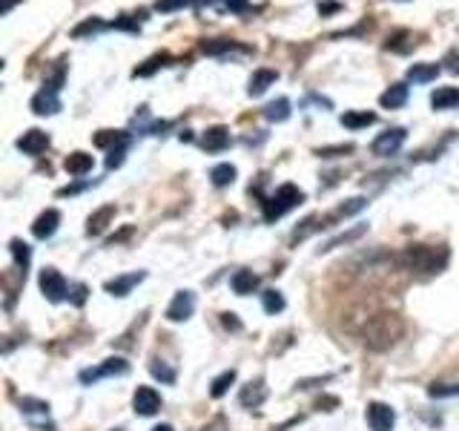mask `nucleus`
Segmentation results:
<instances>
[{
  "label": "nucleus",
  "mask_w": 459,
  "mask_h": 431,
  "mask_svg": "<svg viewBox=\"0 0 459 431\" xmlns=\"http://www.w3.org/2000/svg\"><path fill=\"white\" fill-rule=\"evenodd\" d=\"M9 250H12V256H15V265L20 268V273H26L29 262H32V250H29V245L23 242V239H12V242H9Z\"/></svg>",
  "instance_id": "obj_22"
},
{
  "label": "nucleus",
  "mask_w": 459,
  "mask_h": 431,
  "mask_svg": "<svg viewBox=\"0 0 459 431\" xmlns=\"http://www.w3.org/2000/svg\"><path fill=\"white\" fill-rule=\"evenodd\" d=\"M256 287H258V276H256L253 271H238V273L233 276V291H235L238 296L253 294Z\"/></svg>",
  "instance_id": "obj_21"
},
{
  "label": "nucleus",
  "mask_w": 459,
  "mask_h": 431,
  "mask_svg": "<svg viewBox=\"0 0 459 431\" xmlns=\"http://www.w3.org/2000/svg\"><path fill=\"white\" fill-rule=\"evenodd\" d=\"M224 6L230 12H244L247 9V0H224Z\"/></svg>",
  "instance_id": "obj_38"
},
{
  "label": "nucleus",
  "mask_w": 459,
  "mask_h": 431,
  "mask_svg": "<svg viewBox=\"0 0 459 431\" xmlns=\"http://www.w3.org/2000/svg\"><path fill=\"white\" fill-rule=\"evenodd\" d=\"M112 219H115V207H112V204H107V207H101V210H95V213L89 216V222H86V233H89V236H101V233L109 227Z\"/></svg>",
  "instance_id": "obj_15"
},
{
  "label": "nucleus",
  "mask_w": 459,
  "mask_h": 431,
  "mask_svg": "<svg viewBox=\"0 0 459 431\" xmlns=\"http://www.w3.org/2000/svg\"><path fill=\"white\" fill-rule=\"evenodd\" d=\"M150 374L155 379H161V382H176V371L166 363H161V359H153V363H150Z\"/></svg>",
  "instance_id": "obj_31"
},
{
  "label": "nucleus",
  "mask_w": 459,
  "mask_h": 431,
  "mask_svg": "<svg viewBox=\"0 0 459 431\" xmlns=\"http://www.w3.org/2000/svg\"><path fill=\"white\" fill-rule=\"evenodd\" d=\"M124 153H127V144H120V147L109 150V158H107V167L112 170V167H120V161H124Z\"/></svg>",
  "instance_id": "obj_36"
},
{
  "label": "nucleus",
  "mask_w": 459,
  "mask_h": 431,
  "mask_svg": "<svg viewBox=\"0 0 459 431\" xmlns=\"http://www.w3.org/2000/svg\"><path fill=\"white\" fill-rule=\"evenodd\" d=\"M261 305H264L267 314H281V310H284V296L279 291H264L261 294Z\"/></svg>",
  "instance_id": "obj_30"
},
{
  "label": "nucleus",
  "mask_w": 459,
  "mask_h": 431,
  "mask_svg": "<svg viewBox=\"0 0 459 431\" xmlns=\"http://www.w3.org/2000/svg\"><path fill=\"white\" fill-rule=\"evenodd\" d=\"M204 150H210V153H219V150H224L227 144H230V130L227 127H212V130H207V135H204Z\"/></svg>",
  "instance_id": "obj_17"
},
{
  "label": "nucleus",
  "mask_w": 459,
  "mask_h": 431,
  "mask_svg": "<svg viewBox=\"0 0 459 431\" xmlns=\"http://www.w3.org/2000/svg\"><path fill=\"white\" fill-rule=\"evenodd\" d=\"M361 233H365V225H359V227H353L350 233H342V236H336L333 242H327L322 250H333V248H339V245H348V242H353V239H359Z\"/></svg>",
  "instance_id": "obj_33"
},
{
  "label": "nucleus",
  "mask_w": 459,
  "mask_h": 431,
  "mask_svg": "<svg viewBox=\"0 0 459 431\" xmlns=\"http://www.w3.org/2000/svg\"><path fill=\"white\" fill-rule=\"evenodd\" d=\"M264 115H267V121H276V124L287 121V118H290V101H287V98H279V101L267 104Z\"/></svg>",
  "instance_id": "obj_24"
},
{
  "label": "nucleus",
  "mask_w": 459,
  "mask_h": 431,
  "mask_svg": "<svg viewBox=\"0 0 459 431\" xmlns=\"http://www.w3.org/2000/svg\"><path fill=\"white\" fill-rule=\"evenodd\" d=\"M20 411L23 414H49V402L46 400H38V397H23L20 400Z\"/></svg>",
  "instance_id": "obj_29"
},
{
  "label": "nucleus",
  "mask_w": 459,
  "mask_h": 431,
  "mask_svg": "<svg viewBox=\"0 0 459 431\" xmlns=\"http://www.w3.org/2000/svg\"><path fill=\"white\" fill-rule=\"evenodd\" d=\"M376 121L373 112H345L342 115V124L350 127V130H359V127H371Z\"/></svg>",
  "instance_id": "obj_26"
},
{
  "label": "nucleus",
  "mask_w": 459,
  "mask_h": 431,
  "mask_svg": "<svg viewBox=\"0 0 459 431\" xmlns=\"http://www.w3.org/2000/svg\"><path fill=\"white\" fill-rule=\"evenodd\" d=\"M201 431H224V420H221V417H219V420H212V423H210V425H204Z\"/></svg>",
  "instance_id": "obj_41"
},
{
  "label": "nucleus",
  "mask_w": 459,
  "mask_h": 431,
  "mask_svg": "<svg viewBox=\"0 0 459 431\" xmlns=\"http://www.w3.org/2000/svg\"><path fill=\"white\" fill-rule=\"evenodd\" d=\"M192 310H196V296H192V291H178L170 302V308H166V319L170 322H184L192 317Z\"/></svg>",
  "instance_id": "obj_7"
},
{
  "label": "nucleus",
  "mask_w": 459,
  "mask_h": 431,
  "mask_svg": "<svg viewBox=\"0 0 459 431\" xmlns=\"http://www.w3.org/2000/svg\"><path fill=\"white\" fill-rule=\"evenodd\" d=\"M58 225H61V213L58 210H43L35 219V225H32V233L38 239H49L58 230Z\"/></svg>",
  "instance_id": "obj_13"
},
{
  "label": "nucleus",
  "mask_w": 459,
  "mask_h": 431,
  "mask_svg": "<svg viewBox=\"0 0 459 431\" xmlns=\"http://www.w3.org/2000/svg\"><path fill=\"white\" fill-rule=\"evenodd\" d=\"M221 322H224V328H233V331H238L241 325H238V319H235V314H221Z\"/></svg>",
  "instance_id": "obj_40"
},
{
  "label": "nucleus",
  "mask_w": 459,
  "mask_h": 431,
  "mask_svg": "<svg viewBox=\"0 0 459 431\" xmlns=\"http://www.w3.org/2000/svg\"><path fill=\"white\" fill-rule=\"evenodd\" d=\"M127 371H130V363H127V359L115 356V359H104L98 368L81 371V382H84V386H89V382H98L101 377H124Z\"/></svg>",
  "instance_id": "obj_5"
},
{
  "label": "nucleus",
  "mask_w": 459,
  "mask_h": 431,
  "mask_svg": "<svg viewBox=\"0 0 459 431\" xmlns=\"http://www.w3.org/2000/svg\"><path fill=\"white\" fill-rule=\"evenodd\" d=\"M402 337H405V319L396 314V310H379V314H373L365 322V328H361V342H365V348L373 354L391 351Z\"/></svg>",
  "instance_id": "obj_1"
},
{
  "label": "nucleus",
  "mask_w": 459,
  "mask_h": 431,
  "mask_svg": "<svg viewBox=\"0 0 459 431\" xmlns=\"http://www.w3.org/2000/svg\"><path fill=\"white\" fill-rule=\"evenodd\" d=\"M153 431H173V425H155Z\"/></svg>",
  "instance_id": "obj_43"
},
{
  "label": "nucleus",
  "mask_w": 459,
  "mask_h": 431,
  "mask_svg": "<svg viewBox=\"0 0 459 431\" xmlns=\"http://www.w3.org/2000/svg\"><path fill=\"white\" fill-rule=\"evenodd\" d=\"M319 409H325V411H333V409H339V400L336 397H319Z\"/></svg>",
  "instance_id": "obj_37"
},
{
  "label": "nucleus",
  "mask_w": 459,
  "mask_h": 431,
  "mask_svg": "<svg viewBox=\"0 0 459 431\" xmlns=\"http://www.w3.org/2000/svg\"><path fill=\"white\" fill-rule=\"evenodd\" d=\"M233 382H235V371L230 368V371H224V374H219V377L212 379V388H210V394H212L215 400H219V397H224V394L230 391V386H233Z\"/></svg>",
  "instance_id": "obj_27"
},
{
  "label": "nucleus",
  "mask_w": 459,
  "mask_h": 431,
  "mask_svg": "<svg viewBox=\"0 0 459 431\" xmlns=\"http://www.w3.org/2000/svg\"><path fill=\"white\" fill-rule=\"evenodd\" d=\"M428 394L430 397H456L459 382H433V386H428Z\"/></svg>",
  "instance_id": "obj_32"
},
{
  "label": "nucleus",
  "mask_w": 459,
  "mask_h": 431,
  "mask_svg": "<svg viewBox=\"0 0 459 431\" xmlns=\"http://www.w3.org/2000/svg\"><path fill=\"white\" fill-rule=\"evenodd\" d=\"M63 167H66L69 176H86V173L92 170V156H86V153H72V156L63 161Z\"/></svg>",
  "instance_id": "obj_20"
},
{
  "label": "nucleus",
  "mask_w": 459,
  "mask_h": 431,
  "mask_svg": "<svg viewBox=\"0 0 459 431\" xmlns=\"http://www.w3.org/2000/svg\"><path fill=\"white\" fill-rule=\"evenodd\" d=\"M430 107L433 109H453L459 107V89L456 86H442L430 95Z\"/></svg>",
  "instance_id": "obj_16"
},
{
  "label": "nucleus",
  "mask_w": 459,
  "mask_h": 431,
  "mask_svg": "<svg viewBox=\"0 0 459 431\" xmlns=\"http://www.w3.org/2000/svg\"><path fill=\"white\" fill-rule=\"evenodd\" d=\"M40 291L49 302H63L69 296V285L55 268H43L40 271Z\"/></svg>",
  "instance_id": "obj_4"
},
{
  "label": "nucleus",
  "mask_w": 459,
  "mask_h": 431,
  "mask_svg": "<svg viewBox=\"0 0 459 431\" xmlns=\"http://www.w3.org/2000/svg\"><path fill=\"white\" fill-rule=\"evenodd\" d=\"M132 409H135V414H141V417H153V414H158V409H161V397H158V391L150 388V386H141V388L135 391V397H132Z\"/></svg>",
  "instance_id": "obj_8"
},
{
  "label": "nucleus",
  "mask_w": 459,
  "mask_h": 431,
  "mask_svg": "<svg viewBox=\"0 0 459 431\" xmlns=\"http://www.w3.org/2000/svg\"><path fill=\"white\" fill-rule=\"evenodd\" d=\"M143 271H138V273H127V276H115V279H109L107 282V294H112V296H127L135 285H141L143 282Z\"/></svg>",
  "instance_id": "obj_12"
},
{
  "label": "nucleus",
  "mask_w": 459,
  "mask_h": 431,
  "mask_svg": "<svg viewBox=\"0 0 459 431\" xmlns=\"http://www.w3.org/2000/svg\"><path fill=\"white\" fill-rule=\"evenodd\" d=\"M394 423H396V414H394L391 405H384V402H371L368 405L371 431H394Z\"/></svg>",
  "instance_id": "obj_9"
},
{
  "label": "nucleus",
  "mask_w": 459,
  "mask_h": 431,
  "mask_svg": "<svg viewBox=\"0 0 459 431\" xmlns=\"http://www.w3.org/2000/svg\"><path fill=\"white\" fill-rule=\"evenodd\" d=\"M448 69H451V72H459V55H456V52L448 55Z\"/></svg>",
  "instance_id": "obj_42"
},
{
  "label": "nucleus",
  "mask_w": 459,
  "mask_h": 431,
  "mask_svg": "<svg viewBox=\"0 0 459 431\" xmlns=\"http://www.w3.org/2000/svg\"><path fill=\"white\" fill-rule=\"evenodd\" d=\"M439 75V66L437 63H414L407 69V81H414V84H428Z\"/></svg>",
  "instance_id": "obj_19"
},
{
  "label": "nucleus",
  "mask_w": 459,
  "mask_h": 431,
  "mask_svg": "<svg viewBox=\"0 0 459 431\" xmlns=\"http://www.w3.org/2000/svg\"><path fill=\"white\" fill-rule=\"evenodd\" d=\"M46 147H49V135L43 130H29L17 138V150H23L26 156H40Z\"/></svg>",
  "instance_id": "obj_10"
},
{
  "label": "nucleus",
  "mask_w": 459,
  "mask_h": 431,
  "mask_svg": "<svg viewBox=\"0 0 459 431\" xmlns=\"http://www.w3.org/2000/svg\"><path fill=\"white\" fill-rule=\"evenodd\" d=\"M276 78H279V75H276L273 69H258L256 75L250 78V95H253V98H258V95L267 89L270 84H276Z\"/></svg>",
  "instance_id": "obj_23"
},
{
  "label": "nucleus",
  "mask_w": 459,
  "mask_h": 431,
  "mask_svg": "<svg viewBox=\"0 0 459 431\" xmlns=\"http://www.w3.org/2000/svg\"><path fill=\"white\" fill-rule=\"evenodd\" d=\"M405 101H407V86H405V84H394L391 89H384V92H382V98H379V104H382V107H388V109L405 107Z\"/></svg>",
  "instance_id": "obj_18"
},
{
  "label": "nucleus",
  "mask_w": 459,
  "mask_h": 431,
  "mask_svg": "<svg viewBox=\"0 0 459 431\" xmlns=\"http://www.w3.org/2000/svg\"><path fill=\"white\" fill-rule=\"evenodd\" d=\"M264 400H267V386H264L261 379L247 382V386L241 388V394H238V402L244 405V409H258Z\"/></svg>",
  "instance_id": "obj_11"
},
{
  "label": "nucleus",
  "mask_w": 459,
  "mask_h": 431,
  "mask_svg": "<svg viewBox=\"0 0 459 431\" xmlns=\"http://www.w3.org/2000/svg\"><path fill=\"white\" fill-rule=\"evenodd\" d=\"M115 431H120V428H115Z\"/></svg>",
  "instance_id": "obj_44"
},
{
  "label": "nucleus",
  "mask_w": 459,
  "mask_h": 431,
  "mask_svg": "<svg viewBox=\"0 0 459 431\" xmlns=\"http://www.w3.org/2000/svg\"><path fill=\"white\" fill-rule=\"evenodd\" d=\"M353 147H350V144H345V147H325V150H319V156H325V158H333V153H350Z\"/></svg>",
  "instance_id": "obj_39"
},
{
  "label": "nucleus",
  "mask_w": 459,
  "mask_h": 431,
  "mask_svg": "<svg viewBox=\"0 0 459 431\" xmlns=\"http://www.w3.org/2000/svg\"><path fill=\"white\" fill-rule=\"evenodd\" d=\"M192 3H201V0H158L155 9H158V12H176V9L192 6Z\"/></svg>",
  "instance_id": "obj_34"
},
{
  "label": "nucleus",
  "mask_w": 459,
  "mask_h": 431,
  "mask_svg": "<svg viewBox=\"0 0 459 431\" xmlns=\"http://www.w3.org/2000/svg\"><path fill=\"white\" fill-rule=\"evenodd\" d=\"M302 202H304V193H302L296 184H281L276 190V196L264 202V219L273 222V219H279V216H284L287 210L299 207Z\"/></svg>",
  "instance_id": "obj_3"
},
{
  "label": "nucleus",
  "mask_w": 459,
  "mask_h": 431,
  "mask_svg": "<svg viewBox=\"0 0 459 431\" xmlns=\"http://www.w3.org/2000/svg\"><path fill=\"white\" fill-rule=\"evenodd\" d=\"M399 262L407 268V271H417V273H442L445 265H448V248H430V245H414L407 248Z\"/></svg>",
  "instance_id": "obj_2"
},
{
  "label": "nucleus",
  "mask_w": 459,
  "mask_h": 431,
  "mask_svg": "<svg viewBox=\"0 0 459 431\" xmlns=\"http://www.w3.org/2000/svg\"><path fill=\"white\" fill-rule=\"evenodd\" d=\"M95 144L98 147H120V144H127V133H112V130H101L98 135H95Z\"/></svg>",
  "instance_id": "obj_28"
},
{
  "label": "nucleus",
  "mask_w": 459,
  "mask_h": 431,
  "mask_svg": "<svg viewBox=\"0 0 459 431\" xmlns=\"http://www.w3.org/2000/svg\"><path fill=\"white\" fill-rule=\"evenodd\" d=\"M86 294H89V287L86 285H81V282H75V285H69V299H72V305H84L86 302Z\"/></svg>",
  "instance_id": "obj_35"
},
{
  "label": "nucleus",
  "mask_w": 459,
  "mask_h": 431,
  "mask_svg": "<svg viewBox=\"0 0 459 431\" xmlns=\"http://www.w3.org/2000/svg\"><path fill=\"white\" fill-rule=\"evenodd\" d=\"M210 179H212L215 187H227V184L235 181V167H233V164H219V167H212Z\"/></svg>",
  "instance_id": "obj_25"
},
{
  "label": "nucleus",
  "mask_w": 459,
  "mask_h": 431,
  "mask_svg": "<svg viewBox=\"0 0 459 431\" xmlns=\"http://www.w3.org/2000/svg\"><path fill=\"white\" fill-rule=\"evenodd\" d=\"M32 109L38 112V115H55L58 109H61V101H58V92L55 89H40L35 98H32Z\"/></svg>",
  "instance_id": "obj_14"
},
{
  "label": "nucleus",
  "mask_w": 459,
  "mask_h": 431,
  "mask_svg": "<svg viewBox=\"0 0 459 431\" xmlns=\"http://www.w3.org/2000/svg\"><path fill=\"white\" fill-rule=\"evenodd\" d=\"M405 138H407V133H405L402 127L384 130L382 135H376V141L371 144V150H373L376 156H382V158H388V156H396V153H399V147H402V144H405Z\"/></svg>",
  "instance_id": "obj_6"
}]
</instances>
